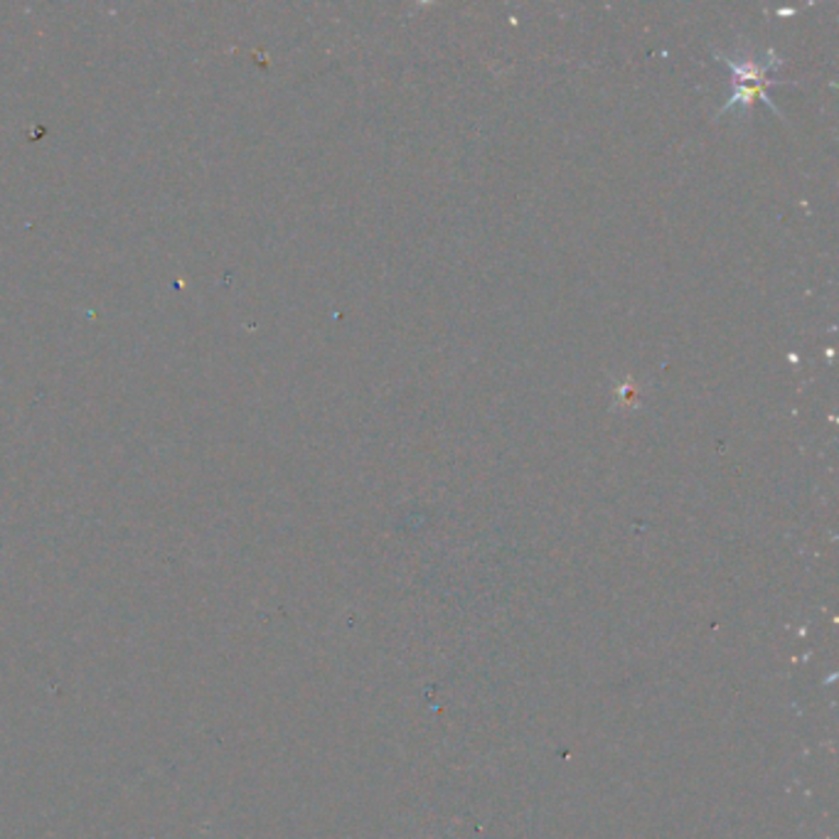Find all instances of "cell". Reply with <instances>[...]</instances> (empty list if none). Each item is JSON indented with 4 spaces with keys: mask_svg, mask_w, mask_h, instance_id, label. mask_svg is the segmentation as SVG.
Segmentation results:
<instances>
[{
    "mask_svg": "<svg viewBox=\"0 0 839 839\" xmlns=\"http://www.w3.org/2000/svg\"><path fill=\"white\" fill-rule=\"evenodd\" d=\"M717 57L719 62H724L727 67H731V72H734V94H731V99L721 106L719 116L729 113L731 109L748 111L751 106L760 99L764 104H768L780 119H783V111H780L766 94V86L774 84V80H768V72H774L783 64V60H780L774 50H768L764 57H751L741 50H736V55L717 52Z\"/></svg>",
    "mask_w": 839,
    "mask_h": 839,
    "instance_id": "1",
    "label": "cell"
}]
</instances>
